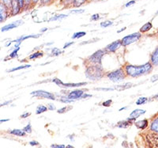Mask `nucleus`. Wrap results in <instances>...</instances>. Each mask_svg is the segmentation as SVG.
<instances>
[{"mask_svg":"<svg viewBox=\"0 0 158 148\" xmlns=\"http://www.w3.org/2000/svg\"><path fill=\"white\" fill-rule=\"evenodd\" d=\"M44 56V53L42 52H36V53H33V54L31 55L29 57V60H35V59H37V58L42 57Z\"/></svg>","mask_w":158,"mask_h":148,"instance_id":"nucleus-24","label":"nucleus"},{"mask_svg":"<svg viewBox=\"0 0 158 148\" xmlns=\"http://www.w3.org/2000/svg\"><path fill=\"white\" fill-rule=\"evenodd\" d=\"M32 5V0H25V10H27Z\"/></svg>","mask_w":158,"mask_h":148,"instance_id":"nucleus-34","label":"nucleus"},{"mask_svg":"<svg viewBox=\"0 0 158 148\" xmlns=\"http://www.w3.org/2000/svg\"><path fill=\"white\" fill-rule=\"evenodd\" d=\"M146 141L150 148H158V133H149L146 136Z\"/></svg>","mask_w":158,"mask_h":148,"instance_id":"nucleus-6","label":"nucleus"},{"mask_svg":"<svg viewBox=\"0 0 158 148\" xmlns=\"http://www.w3.org/2000/svg\"><path fill=\"white\" fill-rule=\"evenodd\" d=\"M22 11V8L20 6L19 2L18 0H12L11 2V7H10V15L11 16H15L18 15Z\"/></svg>","mask_w":158,"mask_h":148,"instance_id":"nucleus-10","label":"nucleus"},{"mask_svg":"<svg viewBox=\"0 0 158 148\" xmlns=\"http://www.w3.org/2000/svg\"><path fill=\"white\" fill-rule=\"evenodd\" d=\"M95 91H114V88H95Z\"/></svg>","mask_w":158,"mask_h":148,"instance_id":"nucleus-38","label":"nucleus"},{"mask_svg":"<svg viewBox=\"0 0 158 148\" xmlns=\"http://www.w3.org/2000/svg\"><path fill=\"white\" fill-rule=\"evenodd\" d=\"M66 148H75V147L72 146V145H67V146H66Z\"/></svg>","mask_w":158,"mask_h":148,"instance_id":"nucleus-56","label":"nucleus"},{"mask_svg":"<svg viewBox=\"0 0 158 148\" xmlns=\"http://www.w3.org/2000/svg\"><path fill=\"white\" fill-rule=\"evenodd\" d=\"M33 97H37V98H46V99L52 100L55 101L56 100V96L52 93L47 92L44 91H36L31 93Z\"/></svg>","mask_w":158,"mask_h":148,"instance_id":"nucleus-8","label":"nucleus"},{"mask_svg":"<svg viewBox=\"0 0 158 148\" xmlns=\"http://www.w3.org/2000/svg\"><path fill=\"white\" fill-rule=\"evenodd\" d=\"M84 94V91H82V90H75V91H73L69 93L67 98L70 100L81 99V97Z\"/></svg>","mask_w":158,"mask_h":148,"instance_id":"nucleus-11","label":"nucleus"},{"mask_svg":"<svg viewBox=\"0 0 158 148\" xmlns=\"http://www.w3.org/2000/svg\"><path fill=\"white\" fill-rule=\"evenodd\" d=\"M150 63L154 66H158V46L151 56Z\"/></svg>","mask_w":158,"mask_h":148,"instance_id":"nucleus-14","label":"nucleus"},{"mask_svg":"<svg viewBox=\"0 0 158 148\" xmlns=\"http://www.w3.org/2000/svg\"><path fill=\"white\" fill-rule=\"evenodd\" d=\"M147 101H148V98H138V99L136 101V105H142V104H145V103H146Z\"/></svg>","mask_w":158,"mask_h":148,"instance_id":"nucleus-32","label":"nucleus"},{"mask_svg":"<svg viewBox=\"0 0 158 148\" xmlns=\"http://www.w3.org/2000/svg\"><path fill=\"white\" fill-rule=\"evenodd\" d=\"M154 98H158V94H156V96H154Z\"/></svg>","mask_w":158,"mask_h":148,"instance_id":"nucleus-58","label":"nucleus"},{"mask_svg":"<svg viewBox=\"0 0 158 148\" xmlns=\"http://www.w3.org/2000/svg\"><path fill=\"white\" fill-rule=\"evenodd\" d=\"M10 119H3V120H0V124L2 123H4V122H7V121H9Z\"/></svg>","mask_w":158,"mask_h":148,"instance_id":"nucleus-53","label":"nucleus"},{"mask_svg":"<svg viewBox=\"0 0 158 148\" xmlns=\"http://www.w3.org/2000/svg\"><path fill=\"white\" fill-rule=\"evenodd\" d=\"M62 1L65 5H68V4H72L74 0H62Z\"/></svg>","mask_w":158,"mask_h":148,"instance_id":"nucleus-46","label":"nucleus"},{"mask_svg":"<svg viewBox=\"0 0 158 148\" xmlns=\"http://www.w3.org/2000/svg\"><path fill=\"white\" fill-rule=\"evenodd\" d=\"M152 28H153V25H152V23H151V22H147V23H146L145 25H143L142 27H141L140 32L141 33H146V32L150 30Z\"/></svg>","mask_w":158,"mask_h":148,"instance_id":"nucleus-20","label":"nucleus"},{"mask_svg":"<svg viewBox=\"0 0 158 148\" xmlns=\"http://www.w3.org/2000/svg\"><path fill=\"white\" fill-rule=\"evenodd\" d=\"M10 15V11L2 2H0V23L5 22Z\"/></svg>","mask_w":158,"mask_h":148,"instance_id":"nucleus-9","label":"nucleus"},{"mask_svg":"<svg viewBox=\"0 0 158 148\" xmlns=\"http://www.w3.org/2000/svg\"><path fill=\"white\" fill-rule=\"evenodd\" d=\"M48 108L49 110H55L56 109V106H54V105H52V104H49L48 105Z\"/></svg>","mask_w":158,"mask_h":148,"instance_id":"nucleus-49","label":"nucleus"},{"mask_svg":"<svg viewBox=\"0 0 158 148\" xmlns=\"http://www.w3.org/2000/svg\"><path fill=\"white\" fill-rule=\"evenodd\" d=\"M132 87V83L127 82L125 83L123 85H118L116 86L115 87H114V90H117V91H124V90H127L128 88H131Z\"/></svg>","mask_w":158,"mask_h":148,"instance_id":"nucleus-19","label":"nucleus"},{"mask_svg":"<svg viewBox=\"0 0 158 148\" xmlns=\"http://www.w3.org/2000/svg\"><path fill=\"white\" fill-rule=\"evenodd\" d=\"M31 65H23V66H19V67H14L12 69H10V70H7V72H14V71H16V70H22V69H25V68H29L30 67Z\"/></svg>","mask_w":158,"mask_h":148,"instance_id":"nucleus-23","label":"nucleus"},{"mask_svg":"<svg viewBox=\"0 0 158 148\" xmlns=\"http://www.w3.org/2000/svg\"><path fill=\"white\" fill-rule=\"evenodd\" d=\"M135 126H136L138 128H139V129H145V128H146L148 127L149 123H148L147 120L145 119V120H142V121H137V122H135Z\"/></svg>","mask_w":158,"mask_h":148,"instance_id":"nucleus-16","label":"nucleus"},{"mask_svg":"<svg viewBox=\"0 0 158 148\" xmlns=\"http://www.w3.org/2000/svg\"><path fill=\"white\" fill-rule=\"evenodd\" d=\"M22 24H23V21L18 20L16 21V22H11V23L8 24V25H4L3 27L1 29V31H2V32H6V31L11 30V29L18 27V26H20V25H22Z\"/></svg>","mask_w":158,"mask_h":148,"instance_id":"nucleus-12","label":"nucleus"},{"mask_svg":"<svg viewBox=\"0 0 158 148\" xmlns=\"http://www.w3.org/2000/svg\"><path fill=\"white\" fill-rule=\"evenodd\" d=\"M84 12V10H73V11H70V13H72V14H81V13Z\"/></svg>","mask_w":158,"mask_h":148,"instance_id":"nucleus-40","label":"nucleus"},{"mask_svg":"<svg viewBox=\"0 0 158 148\" xmlns=\"http://www.w3.org/2000/svg\"><path fill=\"white\" fill-rule=\"evenodd\" d=\"M52 82H55L56 85L60 87H65V88H70V87H79L87 85V82H79V83H64L60 79L55 78L52 79Z\"/></svg>","mask_w":158,"mask_h":148,"instance_id":"nucleus-7","label":"nucleus"},{"mask_svg":"<svg viewBox=\"0 0 158 148\" xmlns=\"http://www.w3.org/2000/svg\"><path fill=\"white\" fill-rule=\"evenodd\" d=\"M68 15H56V16L52 17L49 19V22H52V21H57V20H61V19H63V18H67Z\"/></svg>","mask_w":158,"mask_h":148,"instance_id":"nucleus-25","label":"nucleus"},{"mask_svg":"<svg viewBox=\"0 0 158 148\" xmlns=\"http://www.w3.org/2000/svg\"><path fill=\"white\" fill-rule=\"evenodd\" d=\"M135 3V0H132V1H130V2H128L125 5V6H126V7H129V6L134 5Z\"/></svg>","mask_w":158,"mask_h":148,"instance_id":"nucleus-45","label":"nucleus"},{"mask_svg":"<svg viewBox=\"0 0 158 148\" xmlns=\"http://www.w3.org/2000/svg\"><path fill=\"white\" fill-rule=\"evenodd\" d=\"M122 45V42L121 40H115V41L112 42V43L109 44L106 48H105V50L108 53H114L117 49H119V47Z\"/></svg>","mask_w":158,"mask_h":148,"instance_id":"nucleus-13","label":"nucleus"},{"mask_svg":"<svg viewBox=\"0 0 158 148\" xmlns=\"http://www.w3.org/2000/svg\"><path fill=\"white\" fill-rule=\"evenodd\" d=\"M85 35H86L85 32H77L72 36V39H78V38L83 37Z\"/></svg>","mask_w":158,"mask_h":148,"instance_id":"nucleus-27","label":"nucleus"},{"mask_svg":"<svg viewBox=\"0 0 158 148\" xmlns=\"http://www.w3.org/2000/svg\"><path fill=\"white\" fill-rule=\"evenodd\" d=\"M124 69H125L126 74H127L128 76H131V77H133V78H136V77H139V76L143 75V74H149L153 69V64L149 62L140 66L127 64V65L125 66Z\"/></svg>","mask_w":158,"mask_h":148,"instance_id":"nucleus-1","label":"nucleus"},{"mask_svg":"<svg viewBox=\"0 0 158 148\" xmlns=\"http://www.w3.org/2000/svg\"><path fill=\"white\" fill-rule=\"evenodd\" d=\"M100 19V15L98 14H95V15H92L91 21H98Z\"/></svg>","mask_w":158,"mask_h":148,"instance_id":"nucleus-37","label":"nucleus"},{"mask_svg":"<svg viewBox=\"0 0 158 148\" xmlns=\"http://www.w3.org/2000/svg\"><path fill=\"white\" fill-rule=\"evenodd\" d=\"M111 103H112V100H111V99L107 100V101H104V102L102 103V105L104 107H109L110 105H111Z\"/></svg>","mask_w":158,"mask_h":148,"instance_id":"nucleus-36","label":"nucleus"},{"mask_svg":"<svg viewBox=\"0 0 158 148\" xmlns=\"http://www.w3.org/2000/svg\"><path fill=\"white\" fill-rule=\"evenodd\" d=\"M150 130L153 132L158 133V117L155 118L150 125Z\"/></svg>","mask_w":158,"mask_h":148,"instance_id":"nucleus-18","label":"nucleus"},{"mask_svg":"<svg viewBox=\"0 0 158 148\" xmlns=\"http://www.w3.org/2000/svg\"><path fill=\"white\" fill-rule=\"evenodd\" d=\"M48 30V28H43L42 29H40V33H44V32H45V31Z\"/></svg>","mask_w":158,"mask_h":148,"instance_id":"nucleus-54","label":"nucleus"},{"mask_svg":"<svg viewBox=\"0 0 158 148\" xmlns=\"http://www.w3.org/2000/svg\"><path fill=\"white\" fill-rule=\"evenodd\" d=\"M85 75L89 79H101L104 75V70L101 64H92L85 70Z\"/></svg>","mask_w":158,"mask_h":148,"instance_id":"nucleus-2","label":"nucleus"},{"mask_svg":"<svg viewBox=\"0 0 158 148\" xmlns=\"http://www.w3.org/2000/svg\"><path fill=\"white\" fill-rule=\"evenodd\" d=\"M113 25V22H111V21H104V22H101V26L102 28H107L109 27L111 25Z\"/></svg>","mask_w":158,"mask_h":148,"instance_id":"nucleus-30","label":"nucleus"},{"mask_svg":"<svg viewBox=\"0 0 158 148\" xmlns=\"http://www.w3.org/2000/svg\"><path fill=\"white\" fill-rule=\"evenodd\" d=\"M12 101H13V100H11V101H5V102H3V103H1V104H0V108H1V107H2V106H5V105H10V104Z\"/></svg>","mask_w":158,"mask_h":148,"instance_id":"nucleus-43","label":"nucleus"},{"mask_svg":"<svg viewBox=\"0 0 158 148\" xmlns=\"http://www.w3.org/2000/svg\"><path fill=\"white\" fill-rule=\"evenodd\" d=\"M51 148H66L65 145L61 144V145H57V144H52L51 146Z\"/></svg>","mask_w":158,"mask_h":148,"instance_id":"nucleus-41","label":"nucleus"},{"mask_svg":"<svg viewBox=\"0 0 158 148\" xmlns=\"http://www.w3.org/2000/svg\"><path fill=\"white\" fill-rule=\"evenodd\" d=\"M131 125V121L127 120V121H120V122H118V128H127V127H129Z\"/></svg>","mask_w":158,"mask_h":148,"instance_id":"nucleus-22","label":"nucleus"},{"mask_svg":"<svg viewBox=\"0 0 158 148\" xmlns=\"http://www.w3.org/2000/svg\"><path fill=\"white\" fill-rule=\"evenodd\" d=\"M104 55V51L98 50L88 58V61L92 64H101V60Z\"/></svg>","mask_w":158,"mask_h":148,"instance_id":"nucleus-5","label":"nucleus"},{"mask_svg":"<svg viewBox=\"0 0 158 148\" xmlns=\"http://www.w3.org/2000/svg\"><path fill=\"white\" fill-rule=\"evenodd\" d=\"M85 1L86 0H74L73 2H72V5L74 7H79V6H81V5L84 4L85 2Z\"/></svg>","mask_w":158,"mask_h":148,"instance_id":"nucleus-26","label":"nucleus"},{"mask_svg":"<svg viewBox=\"0 0 158 148\" xmlns=\"http://www.w3.org/2000/svg\"><path fill=\"white\" fill-rule=\"evenodd\" d=\"M23 130L25 131L26 133H31V132H32V127H31L30 124H28V125L23 128Z\"/></svg>","mask_w":158,"mask_h":148,"instance_id":"nucleus-35","label":"nucleus"},{"mask_svg":"<svg viewBox=\"0 0 158 148\" xmlns=\"http://www.w3.org/2000/svg\"><path fill=\"white\" fill-rule=\"evenodd\" d=\"M157 80H158V74H155V75H153L152 77H151V82H153L157 81Z\"/></svg>","mask_w":158,"mask_h":148,"instance_id":"nucleus-44","label":"nucleus"},{"mask_svg":"<svg viewBox=\"0 0 158 148\" xmlns=\"http://www.w3.org/2000/svg\"><path fill=\"white\" fill-rule=\"evenodd\" d=\"M158 15V11L156 13V15Z\"/></svg>","mask_w":158,"mask_h":148,"instance_id":"nucleus-59","label":"nucleus"},{"mask_svg":"<svg viewBox=\"0 0 158 148\" xmlns=\"http://www.w3.org/2000/svg\"><path fill=\"white\" fill-rule=\"evenodd\" d=\"M127 108V107H123V108H121L120 109H119V111H122V110H123V109H126Z\"/></svg>","mask_w":158,"mask_h":148,"instance_id":"nucleus-57","label":"nucleus"},{"mask_svg":"<svg viewBox=\"0 0 158 148\" xmlns=\"http://www.w3.org/2000/svg\"><path fill=\"white\" fill-rule=\"evenodd\" d=\"M40 2V0H32V6H35Z\"/></svg>","mask_w":158,"mask_h":148,"instance_id":"nucleus-52","label":"nucleus"},{"mask_svg":"<svg viewBox=\"0 0 158 148\" xmlns=\"http://www.w3.org/2000/svg\"><path fill=\"white\" fill-rule=\"evenodd\" d=\"M62 53H63V52L59 49H58V48H54V49H52V55H53L55 56H59Z\"/></svg>","mask_w":158,"mask_h":148,"instance_id":"nucleus-29","label":"nucleus"},{"mask_svg":"<svg viewBox=\"0 0 158 148\" xmlns=\"http://www.w3.org/2000/svg\"><path fill=\"white\" fill-rule=\"evenodd\" d=\"M90 97H92L91 94H87L85 93L84 94L82 95V97H81V98H90Z\"/></svg>","mask_w":158,"mask_h":148,"instance_id":"nucleus-51","label":"nucleus"},{"mask_svg":"<svg viewBox=\"0 0 158 148\" xmlns=\"http://www.w3.org/2000/svg\"><path fill=\"white\" fill-rule=\"evenodd\" d=\"M144 113H146V110L138 108V109H135V110H134L133 112H131V113L130 114V116H131V118H135V119L136 120L137 118H138L140 116H142V114Z\"/></svg>","mask_w":158,"mask_h":148,"instance_id":"nucleus-15","label":"nucleus"},{"mask_svg":"<svg viewBox=\"0 0 158 148\" xmlns=\"http://www.w3.org/2000/svg\"><path fill=\"white\" fill-rule=\"evenodd\" d=\"M72 44H74V42H70V43L65 44V45H64V47H63V49H67V48L70 47V46L72 45Z\"/></svg>","mask_w":158,"mask_h":148,"instance_id":"nucleus-50","label":"nucleus"},{"mask_svg":"<svg viewBox=\"0 0 158 148\" xmlns=\"http://www.w3.org/2000/svg\"><path fill=\"white\" fill-rule=\"evenodd\" d=\"M48 109V107L44 106V105H40L36 107V113L37 114V115H39V114H41V113H43V112H46Z\"/></svg>","mask_w":158,"mask_h":148,"instance_id":"nucleus-21","label":"nucleus"},{"mask_svg":"<svg viewBox=\"0 0 158 148\" xmlns=\"http://www.w3.org/2000/svg\"><path fill=\"white\" fill-rule=\"evenodd\" d=\"M71 108H72L71 106H70V107L65 106V107H63V108H60V109H59V110H58L57 112H58V113H64V112H67V111L70 110Z\"/></svg>","mask_w":158,"mask_h":148,"instance_id":"nucleus-33","label":"nucleus"},{"mask_svg":"<svg viewBox=\"0 0 158 148\" xmlns=\"http://www.w3.org/2000/svg\"><path fill=\"white\" fill-rule=\"evenodd\" d=\"M25 133H26V132L24 130H22V129H14V130H11L10 132V134H11V135H14V136H20V137L25 136Z\"/></svg>","mask_w":158,"mask_h":148,"instance_id":"nucleus-17","label":"nucleus"},{"mask_svg":"<svg viewBox=\"0 0 158 148\" xmlns=\"http://www.w3.org/2000/svg\"><path fill=\"white\" fill-rule=\"evenodd\" d=\"M141 36H142V34H141L140 33H132V34H130L126 36H124L122 40H121L122 45L127 46L129 45V44L135 43V42L138 41V40L140 39Z\"/></svg>","mask_w":158,"mask_h":148,"instance_id":"nucleus-4","label":"nucleus"},{"mask_svg":"<svg viewBox=\"0 0 158 148\" xmlns=\"http://www.w3.org/2000/svg\"><path fill=\"white\" fill-rule=\"evenodd\" d=\"M18 1L19 2V5L22 10H23L25 8V0H18Z\"/></svg>","mask_w":158,"mask_h":148,"instance_id":"nucleus-42","label":"nucleus"},{"mask_svg":"<svg viewBox=\"0 0 158 148\" xmlns=\"http://www.w3.org/2000/svg\"><path fill=\"white\" fill-rule=\"evenodd\" d=\"M20 50V48H16V49H15V50L13 51L12 53L10 54V56H8V58L9 59H13V58H15L18 56V51Z\"/></svg>","mask_w":158,"mask_h":148,"instance_id":"nucleus-28","label":"nucleus"},{"mask_svg":"<svg viewBox=\"0 0 158 148\" xmlns=\"http://www.w3.org/2000/svg\"><path fill=\"white\" fill-rule=\"evenodd\" d=\"M51 1H52V0H40V4H41V5L44 6V5H48V4L50 3Z\"/></svg>","mask_w":158,"mask_h":148,"instance_id":"nucleus-39","label":"nucleus"},{"mask_svg":"<svg viewBox=\"0 0 158 148\" xmlns=\"http://www.w3.org/2000/svg\"><path fill=\"white\" fill-rule=\"evenodd\" d=\"M31 115L30 112H25V113L22 114V115H21V118H27L28 116H29Z\"/></svg>","mask_w":158,"mask_h":148,"instance_id":"nucleus-47","label":"nucleus"},{"mask_svg":"<svg viewBox=\"0 0 158 148\" xmlns=\"http://www.w3.org/2000/svg\"><path fill=\"white\" fill-rule=\"evenodd\" d=\"M125 71L123 70V68H118L117 70H113V71H111V72L108 73L107 74V77L111 80V82H121L126 78V74H125Z\"/></svg>","mask_w":158,"mask_h":148,"instance_id":"nucleus-3","label":"nucleus"},{"mask_svg":"<svg viewBox=\"0 0 158 148\" xmlns=\"http://www.w3.org/2000/svg\"><path fill=\"white\" fill-rule=\"evenodd\" d=\"M29 144L31 145V146H37V145H39V143H38L37 141H30L29 142Z\"/></svg>","mask_w":158,"mask_h":148,"instance_id":"nucleus-48","label":"nucleus"},{"mask_svg":"<svg viewBox=\"0 0 158 148\" xmlns=\"http://www.w3.org/2000/svg\"><path fill=\"white\" fill-rule=\"evenodd\" d=\"M127 29V28L126 27H124V28H123V29H120V30H118V32H117V33H121V32H123V31H124V30H125V29Z\"/></svg>","mask_w":158,"mask_h":148,"instance_id":"nucleus-55","label":"nucleus"},{"mask_svg":"<svg viewBox=\"0 0 158 148\" xmlns=\"http://www.w3.org/2000/svg\"><path fill=\"white\" fill-rule=\"evenodd\" d=\"M0 2H2L4 5L10 10V7H11V2H12V0H0Z\"/></svg>","mask_w":158,"mask_h":148,"instance_id":"nucleus-31","label":"nucleus"}]
</instances>
